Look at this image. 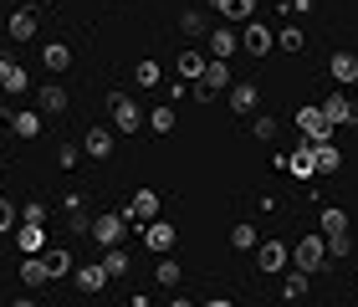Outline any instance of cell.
I'll use <instances>...</instances> for the list:
<instances>
[{"instance_id":"cell-1","label":"cell","mask_w":358,"mask_h":307,"mask_svg":"<svg viewBox=\"0 0 358 307\" xmlns=\"http://www.w3.org/2000/svg\"><path fill=\"white\" fill-rule=\"evenodd\" d=\"M292 266H297L302 277H313V271H322V266H328V241H322L317 231H313V236H302L297 246H292Z\"/></svg>"},{"instance_id":"cell-2","label":"cell","mask_w":358,"mask_h":307,"mask_svg":"<svg viewBox=\"0 0 358 307\" xmlns=\"http://www.w3.org/2000/svg\"><path fill=\"white\" fill-rule=\"evenodd\" d=\"M297 128H302V143H333V123L322 118L317 103H302L297 108Z\"/></svg>"},{"instance_id":"cell-3","label":"cell","mask_w":358,"mask_h":307,"mask_svg":"<svg viewBox=\"0 0 358 307\" xmlns=\"http://www.w3.org/2000/svg\"><path fill=\"white\" fill-rule=\"evenodd\" d=\"M108 108H113V128H118V134H138L143 128V108L128 98V92H108Z\"/></svg>"},{"instance_id":"cell-4","label":"cell","mask_w":358,"mask_h":307,"mask_svg":"<svg viewBox=\"0 0 358 307\" xmlns=\"http://www.w3.org/2000/svg\"><path fill=\"white\" fill-rule=\"evenodd\" d=\"M123 231H128V220H123V210H103V215H97V220H92V231H87V236H92V241H97V246H103V251H108V246H118V241H123Z\"/></svg>"},{"instance_id":"cell-5","label":"cell","mask_w":358,"mask_h":307,"mask_svg":"<svg viewBox=\"0 0 358 307\" xmlns=\"http://www.w3.org/2000/svg\"><path fill=\"white\" fill-rule=\"evenodd\" d=\"M256 266H262L266 277L287 271L292 266V246H282V241H262V246H256Z\"/></svg>"},{"instance_id":"cell-6","label":"cell","mask_w":358,"mask_h":307,"mask_svg":"<svg viewBox=\"0 0 358 307\" xmlns=\"http://www.w3.org/2000/svg\"><path fill=\"white\" fill-rule=\"evenodd\" d=\"M210 62H231V52H241V31H231V26H210Z\"/></svg>"},{"instance_id":"cell-7","label":"cell","mask_w":358,"mask_h":307,"mask_svg":"<svg viewBox=\"0 0 358 307\" xmlns=\"http://www.w3.org/2000/svg\"><path fill=\"white\" fill-rule=\"evenodd\" d=\"M317 108H322V118H328L333 128H343V123H358V108H353V98H348V92H333V98H322Z\"/></svg>"},{"instance_id":"cell-8","label":"cell","mask_w":358,"mask_h":307,"mask_svg":"<svg viewBox=\"0 0 358 307\" xmlns=\"http://www.w3.org/2000/svg\"><path fill=\"white\" fill-rule=\"evenodd\" d=\"M6 31H10V41H31V36L41 31V15H36V6H21V10H10Z\"/></svg>"},{"instance_id":"cell-9","label":"cell","mask_w":358,"mask_h":307,"mask_svg":"<svg viewBox=\"0 0 358 307\" xmlns=\"http://www.w3.org/2000/svg\"><path fill=\"white\" fill-rule=\"evenodd\" d=\"M0 87H6L10 98H21V92L31 87V83H26V67H21L10 52H0Z\"/></svg>"},{"instance_id":"cell-10","label":"cell","mask_w":358,"mask_h":307,"mask_svg":"<svg viewBox=\"0 0 358 307\" xmlns=\"http://www.w3.org/2000/svg\"><path fill=\"white\" fill-rule=\"evenodd\" d=\"M241 52H251V57H271V26L246 21V31H241Z\"/></svg>"},{"instance_id":"cell-11","label":"cell","mask_w":358,"mask_h":307,"mask_svg":"<svg viewBox=\"0 0 358 307\" xmlns=\"http://www.w3.org/2000/svg\"><path fill=\"white\" fill-rule=\"evenodd\" d=\"M67 108H72V98H67V87L46 83V87L36 92V113H41V118H57V113H67Z\"/></svg>"},{"instance_id":"cell-12","label":"cell","mask_w":358,"mask_h":307,"mask_svg":"<svg viewBox=\"0 0 358 307\" xmlns=\"http://www.w3.org/2000/svg\"><path fill=\"white\" fill-rule=\"evenodd\" d=\"M123 220H143V225L159 220V195H154V190H138V195L123 205Z\"/></svg>"},{"instance_id":"cell-13","label":"cell","mask_w":358,"mask_h":307,"mask_svg":"<svg viewBox=\"0 0 358 307\" xmlns=\"http://www.w3.org/2000/svg\"><path fill=\"white\" fill-rule=\"evenodd\" d=\"M138 231H143V246H149L154 256H169V246H174V225L149 220V225H138Z\"/></svg>"},{"instance_id":"cell-14","label":"cell","mask_w":358,"mask_h":307,"mask_svg":"<svg viewBox=\"0 0 358 307\" xmlns=\"http://www.w3.org/2000/svg\"><path fill=\"white\" fill-rule=\"evenodd\" d=\"M328 72H333L338 87H358V52H338V57L328 62Z\"/></svg>"},{"instance_id":"cell-15","label":"cell","mask_w":358,"mask_h":307,"mask_svg":"<svg viewBox=\"0 0 358 307\" xmlns=\"http://www.w3.org/2000/svg\"><path fill=\"white\" fill-rule=\"evenodd\" d=\"M307 149H313V174H338V169H343L338 143H307Z\"/></svg>"},{"instance_id":"cell-16","label":"cell","mask_w":358,"mask_h":307,"mask_svg":"<svg viewBox=\"0 0 358 307\" xmlns=\"http://www.w3.org/2000/svg\"><path fill=\"white\" fill-rule=\"evenodd\" d=\"M83 154L87 159H108L113 154V128H103V123L87 128V134H83Z\"/></svg>"},{"instance_id":"cell-17","label":"cell","mask_w":358,"mask_h":307,"mask_svg":"<svg viewBox=\"0 0 358 307\" xmlns=\"http://www.w3.org/2000/svg\"><path fill=\"white\" fill-rule=\"evenodd\" d=\"M41 266H46V282H57V277H67V271H72L77 262H72V251H62V246H46V251H41Z\"/></svg>"},{"instance_id":"cell-18","label":"cell","mask_w":358,"mask_h":307,"mask_svg":"<svg viewBox=\"0 0 358 307\" xmlns=\"http://www.w3.org/2000/svg\"><path fill=\"white\" fill-rule=\"evenodd\" d=\"M200 87L215 98V92L231 87V62H205V77H200Z\"/></svg>"},{"instance_id":"cell-19","label":"cell","mask_w":358,"mask_h":307,"mask_svg":"<svg viewBox=\"0 0 358 307\" xmlns=\"http://www.w3.org/2000/svg\"><path fill=\"white\" fill-rule=\"evenodd\" d=\"M205 52H194V46H185V52H179V83H200L205 77Z\"/></svg>"},{"instance_id":"cell-20","label":"cell","mask_w":358,"mask_h":307,"mask_svg":"<svg viewBox=\"0 0 358 307\" xmlns=\"http://www.w3.org/2000/svg\"><path fill=\"white\" fill-rule=\"evenodd\" d=\"M225 92H231V113H256V103H262L256 83H231Z\"/></svg>"},{"instance_id":"cell-21","label":"cell","mask_w":358,"mask_h":307,"mask_svg":"<svg viewBox=\"0 0 358 307\" xmlns=\"http://www.w3.org/2000/svg\"><path fill=\"white\" fill-rule=\"evenodd\" d=\"M15 246H21V256H41L46 251V231L41 225H15Z\"/></svg>"},{"instance_id":"cell-22","label":"cell","mask_w":358,"mask_h":307,"mask_svg":"<svg viewBox=\"0 0 358 307\" xmlns=\"http://www.w3.org/2000/svg\"><path fill=\"white\" fill-rule=\"evenodd\" d=\"M348 231V210H338V205H328L317 215V236H343Z\"/></svg>"},{"instance_id":"cell-23","label":"cell","mask_w":358,"mask_h":307,"mask_svg":"<svg viewBox=\"0 0 358 307\" xmlns=\"http://www.w3.org/2000/svg\"><path fill=\"white\" fill-rule=\"evenodd\" d=\"M210 6H215L225 21H251L256 15V0H210Z\"/></svg>"},{"instance_id":"cell-24","label":"cell","mask_w":358,"mask_h":307,"mask_svg":"<svg viewBox=\"0 0 358 307\" xmlns=\"http://www.w3.org/2000/svg\"><path fill=\"white\" fill-rule=\"evenodd\" d=\"M41 67H46V72H67V67H72V46L52 41V46L41 52Z\"/></svg>"},{"instance_id":"cell-25","label":"cell","mask_w":358,"mask_h":307,"mask_svg":"<svg viewBox=\"0 0 358 307\" xmlns=\"http://www.w3.org/2000/svg\"><path fill=\"white\" fill-rule=\"evenodd\" d=\"M10 128H15L21 138H36V134H41V113H36V108H21V113H10Z\"/></svg>"},{"instance_id":"cell-26","label":"cell","mask_w":358,"mask_h":307,"mask_svg":"<svg viewBox=\"0 0 358 307\" xmlns=\"http://www.w3.org/2000/svg\"><path fill=\"white\" fill-rule=\"evenodd\" d=\"M128 266H134V262H128V251H123V246H108V251H103V271H108V282H113V277H128Z\"/></svg>"},{"instance_id":"cell-27","label":"cell","mask_w":358,"mask_h":307,"mask_svg":"<svg viewBox=\"0 0 358 307\" xmlns=\"http://www.w3.org/2000/svg\"><path fill=\"white\" fill-rule=\"evenodd\" d=\"M287 169L297 174V180H313V149H307V143H297V149L287 154Z\"/></svg>"},{"instance_id":"cell-28","label":"cell","mask_w":358,"mask_h":307,"mask_svg":"<svg viewBox=\"0 0 358 307\" xmlns=\"http://www.w3.org/2000/svg\"><path fill=\"white\" fill-rule=\"evenodd\" d=\"M72 277H77L83 292H103V287H108V271H103V266H77Z\"/></svg>"},{"instance_id":"cell-29","label":"cell","mask_w":358,"mask_h":307,"mask_svg":"<svg viewBox=\"0 0 358 307\" xmlns=\"http://www.w3.org/2000/svg\"><path fill=\"white\" fill-rule=\"evenodd\" d=\"M154 277H159V287H179L185 282V266L174 262V256H159V266H154Z\"/></svg>"},{"instance_id":"cell-30","label":"cell","mask_w":358,"mask_h":307,"mask_svg":"<svg viewBox=\"0 0 358 307\" xmlns=\"http://www.w3.org/2000/svg\"><path fill=\"white\" fill-rule=\"evenodd\" d=\"M231 246H236V251H256V246H262L256 225H246V220H241V225H231Z\"/></svg>"},{"instance_id":"cell-31","label":"cell","mask_w":358,"mask_h":307,"mask_svg":"<svg viewBox=\"0 0 358 307\" xmlns=\"http://www.w3.org/2000/svg\"><path fill=\"white\" fill-rule=\"evenodd\" d=\"M179 31L194 41V36H210V21H205V10H185L179 15Z\"/></svg>"},{"instance_id":"cell-32","label":"cell","mask_w":358,"mask_h":307,"mask_svg":"<svg viewBox=\"0 0 358 307\" xmlns=\"http://www.w3.org/2000/svg\"><path fill=\"white\" fill-rule=\"evenodd\" d=\"M174 123H179V118H174L169 103H159V108L149 113V128H154V134H174Z\"/></svg>"},{"instance_id":"cell-33","label":"cell","mask_w":358,"mask_h":307,"mask_svg":"<svg viewBox=\"0 0 358 307\" xmlns=\"http://www.w3.org/2000/svg\"><path fill=\"white\" fill-rule=\"evenodd\" d=\"M21 282H26V287H41V282H46L41 256H21Z\"/></svg>"},{"instance_id":"cell-34","label":"cell","mask_w":358,"mask_h":307,"mask_svg":"<svg viewBox=\"0 0 358 307\" xmlns=\"http://www.w3.org/2000/svg\"><path fill=\"white\" fill-rule=\"evenodd\" d=\"M322 241H328V256H333V262L353 256V236H348V231H343V236H322Z\"/></svg>"},{"instance_id":"cell-35","label":"cell","mask_w":358,"mask_h":307,"mask_svg":"<svg viewBox=\"0 0 358 307\" xmlns=\"http://www.w3.org/2000/svg\"><path fill=\"white\" fill-rule=\"evenodd\" d=\"M282 297H287V302H297V297H307V277H302V271H292V277L282 282Z\"/></svg>"},{"instance_id":"cell-36","label":"cell","mask_w":358,"mask_h":307,"mask_svg":"<svg viewBox=\"0 0 358 307\" xmlns=\"http://www.w3.org/2000/svg\"><path fill=\"white\" fill-rule=\"evenodd\" d=\"M15 225H21V210H15L10 200H0V236H10Z\"/></svg>"},{"instance_id":"cell-37","label":"cell","mask_w":358,"mask_h":307,"mask_svg":"<svg viewBox=\"0 0 358 307\" xmlns=\"http://www.w3.org/2000/svg\"><path fill=\"white\" fill-rule=\"evenodd\" d=\"M276 46H282V52H302V26H282Z\"/></svg>"},{"instance_id":"cell-38","label":"cell","mask_w":358,"mask_h":307,"mask_svg":"<svg viewBox=\"0 0 358 307\" xmlns=\"http://www.w3.org/2000/svg\"><path fill=\"white\" fill-rule=\"evenodd\" d=\"M134 77H138V87H159V62H138Z\"/></svg>"},{"instance_id":"cell-39","label":"cell","mask_w":358,"mask_h":307,"mask_svg":"<svg viewBox=\"0 0 358 307\" xmlns=\"http://www.w3.org/2000/svg\"><path fill=\"white\" fill-rule=\"evenodd\" d=\"M46 220V205L41 200H26V210H21V225H41Z\"/></svg>"},{"instance_id":"cell-40","label":"cell","mask_w":358,"mask_h":307,"mask_svg":"<svg viewBox=\"0 0 358 307\" xmlns=\"http://www.w3.org/2000/svg\"><path fill=\"white\" fill-rule=\"evenodd\" d=\"M77 159H83L77 143H62V149H57V164H62V169H77Z\"/></svg>"},{"instance_id":"cell-41","label":"cell","mask_w":358,"mask_h":307,"mask_svg":"<svg viewBox=\"0 0 358 307\" xmlns=\"http://www.w3.org/2000/svg\"><path fill=\"white\" fill-rule=\"evenodd\" d=\"M282 128H276V118H256V138H276Z\"/></svg>"},{"instance_id":"cell-42","label":"cell","mask_w":358,"mask_h":307,"mask_svg":"<svg viewBox=\"0 0 358 307\" xmlns=\"http://www.w3.org/2000/svg\"><path fill=\"white\" fill-rule=\"evenodd\" d=\"M205 307H236V302H231V297H210Z\"/></svg>"},{"instance_id":"cell-43","label":"cell","mask_w":358,"mask_h":307,"mask_svg":"<svg viewBox=\"0 0 358 307\" xmlns=\"http://www.w3.org/2000/svg\"><path fill=\"white\" fill-rule=\"evenodd\" d=\"M10 307H41V302H31V297H15V302H10Z\"/></svg>"},{"instance_id":"cell-44","label":"cell","mask_w":358,"mask_h":307,"mask_svg":"<svg viewBox=\"0 0 358 307\" xmlns=\"http://www.w3.org/2000/svg\"><path fill=\"white\" fill-rule=\"evenodd\" d=\"M169 307H194V302H189V297H174V302H169Z\"/></svg>"},{"instance_id":"cell-45","label":"cell","mask_w":358,"mask_h":307,"mask_svg":"<svg viewBox=\"0 0 358 307\" xmlns=\"http://www.w3.org/2000/svg\"><path fill=\"white\" fill-rule=\"evenodd\" d=\"M353 108H358V87H353Z\"/></svg>"}]
</instances>
